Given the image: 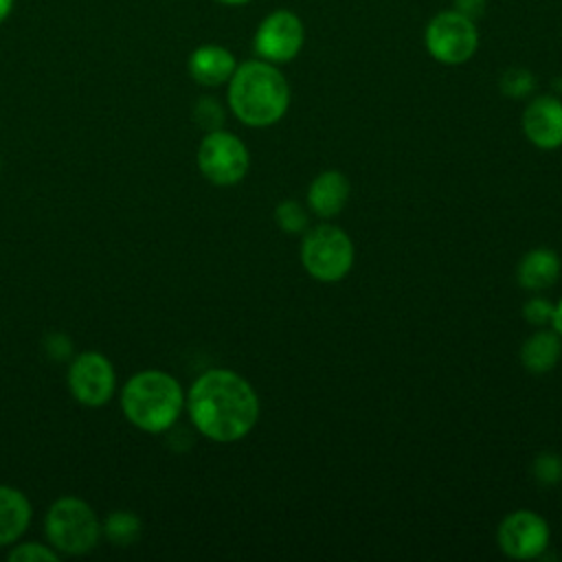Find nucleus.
Wrapping results in <instances>:
<instances>
[{
  "mask_svg": "<svg viewBox=\"0 0 562 562\" xmlns=\"http://www.w3.org/2000/svg\"><path fill=\"white\" fill-rule=\"evenodd\" d=\"M235 68L237 61L233 53L220 44H202L187 59V70L191 79L206 88L226 83L233 77Z\"/></svg>",
  "mask_w": 562,
  "mask_h": 562,
  "instance_id": "obj_12",
  "label": "nucleus"
},
{
  "mask_svg": "<svg viewBox=\"0 0 562 562\" xmlns=\"http://www.w3.org/2000/svg\"><path fill=\"white\" fill-rule=\"evenodd\" d=\"M522 316H525V321H527L529 325L542 327V325L551 323L553 303H551L549 299H544V296H533V299H529V301L525 303Z\"/></svg>",
  "mask_w": 562,
  "mask_h": 562,
  "instance_id": "obj_23",
  "label": "nucleus"
},
{
  "mask_svg": "<svg viewBox=\"0 0 562 562\" xmlns=\"http://www.w3.org/2000/svg\"><path fill=\"white\" fill-rule=\"evenodd\" d=\"M44 527L50 547L66 555L88 553L101 538V525L92 507L72 496H64L48 507Z\"/></svg>",
  "mask_w": 562,
  "mask_h": 562,
  "instance_id": "obj_4",
  "label": "nucleus"
},
{
  "mask_svg": "<svg viewBox=\"0 0 562 562\" xmlns=\"http://www.w3.org/2000/svg\"><path fill=\"white\" fill-rule=\"evenodd\" d=\"M103 531L108 540L116 547H130L140 536V518L132 512H112L105 518Z\"/></svg>",
  "mask_w": 562,
  "mask_h": 562,
  "instance_id": "obj_17",
  "label": "nucleus"
},
{
  "mask_svg": "<svg viewBox=\"0 0 562 562\" xmlns=\"http://www.w3.org/2000/svg\"><path fill=\"white\" fill-rule=\"evenodd\" d=\"M560 268H562L560 266V257L553 250H549V248H533V250H529L520 259L516 277H518V283L525 290L540 292V290L551 288L558 281Z\"/></svg>",
  "mask_w": 562,
  "mask_h": 562,
  "instance_id": "obj_14",
  "label": "nucleus"
},
{
  "mask_svg": "<svg viewBox=\"0 0 562 562\" xmlns=\"http://www.w3.org/2000/svg\"><path fill=\"white\" fill-rule=\"evenodd\" d=\"M349 193L351 187L347 176L338 169H325L316 173L307 187V206L314 211V215L329 220L345 209Z\"/></svg>",
  "mask_w": 562,
  "mask_h": 562,
  "instance_id": "obj_13",
  "label": "nucleus"
},
{
  "mask_svg": "<svg viewBox=\"0 0 562 562\" xmlns=\"http://www.w3.org/2000/svg\"><path fill=\"white\" fill-rule=\"evenodd\" d=\"M501 90L512 99H522L533 90V75L525 68H509L501 77Z\"/></svg>",
  "mask_w": 562,
  "mask_h": 562,
  "instance_id": "obj_21",
  "label": "nucleus"
},
{
  "mask_svg": "<svg viewBox=\"0 0 562 562\" xmlns=\"http://www.w3.org/2000/svg\"><path fill=\"white\" fill-rule=\"evenodd\" d=\"M424 42L437 61L446 66H459L474 55L479 46V33L470 18L452 9L437 13L428 22Z\"/></svg>",
  "mask_w": 562,
  "mask_h": 562,
  "instance_id": "obj_7",
  "label": "nucleus"
},
{
  "mask_svg": "<svg viewBox=\"0 0 562 562\" xmlns=\"http://www.w3.org/2000/svg\"><path fill=\"white\" fill-rule=\"evenodd\" d=\"M31 522L29 498L9 485H0V547L15 542Z\"/></svg>",
  "mask_w": 562,
  "mask_h": 562,
  "instance_id": "obj_15",
  "label": "nucleus"
},
{
  "mask_svg": "<svg viewBox=\"0 0 562 562\" xmlns=\"http://www.w3.org/2000/svg\"><path fill=\"white\" fill-rule=\"evenodd\" d=\"M353 259V241L340 226L318 224L305 231L301 241V263L312 279L336 283L349 274Z\"/></svg>",
  "mask_w": 562,
  "mask_h": 562,
  "instance_id": "obj_5",
  "label": "nucleus"
},
{
  "mask_svg": "<svg viewBox=\"0 0 562 562\" xmlns=\"http://www.w3.org/2000/svg\"><path fill=\"white\" fill-rule=\"evenodd\" d=\"M274 222L283 233H305L310 217L301 202L296 200H283L274 209Z\"/></svg>",
  "mask_w": 562,
  "mask_h": 562,
  "instance_id": "obj_18",
  "label": "nucleus"
},
{
  "mask_svg": "<svg viewBox=\"0 0 562 562\" xmlns=\"http://www.w3.org/2000/svg\"><path fill=\"white\" fill-rule=\"evenodd\" d=\"M551 327L553 331L562 338V299L553 305V316H551Z\"/></svg>",
  "mask_w": 562,
  "mask_h": 562,
  "instance_id": "obj_25",
  "label": "nucleus"
},
{
  "mask_svg": "<svg viewBox=\"0 0 562 562\" xmlns=\"http://www.w3.org/2000/svg\"><path fill=\"white\" fill-rule=\"evenodd\" d=\"M533 479L542 485H553L562 479V459L555 452H540L531 463Z\"/></svg>",
  "mask_w": 562,
  "mask_h": 562,
  "instance_id": "obj_20",
  "label": "nucleus"
},
{
  "mask_svg": "<svg viewBox=\"0 0 562 562\" xmlns=\"http://www.w3.org/2000/svg\"><path fill=\"white\" fill-rule=\"evenodd\" d=\"M9 560L11 562H57L59 553L53 547H46V544L24 542V544L11 549Z\"/></svg>",
  "mask_w": 562,
  "mask_h": 562,
  "instance_id": "obj_22",
  "label": "nucleus"
},
{
  "mask_svg": "<svg viewBox=\"0 0 562 562\" xmlns=\"http://www.w3.org/2000/svg\"><path fill=\"white\" fill-rule=\"evenodd\" d=\"M562 356V338L553 329L531 334L520 347V362L529 373H549Z\"/></svg>",
  "mask_w": 562,
  "mask_h": 562,
  "instance_id": "obj_16",
  "label": "nucleus"
},
{
  "mask_svg": "<svg viewBox=\"0 0 562 562\" xmlns=\"http://www.w3.org/2000/svg\"><path fill=\"white\" fill-rule=\"evenodd\" d=\"M522 132L538 149L562 147V101L553 94H540L522 112Z\"/></svg>",
  "mask_w": 562,
  "mask_h": 562,
  "instance_id": "obj_11",
  "label": "nucleus"
},
{
  "mask_svg": "<svg viewBox=\"0 0 562 562\" xmlns=\"http://www.w3.org/2000/svg\"><path fill=\"white\" fill-rule=\"evenodd\" d=\"M303 24L292 11H274L270 13L255 33V50L261 59L270 64H283L299 55L303 46Z\"/></svg>",
  "mask_w": 562,
  "mask_h": 562,
  "instance_id": "obj_10",
  "label": "nucleus"
},
{
  "mask_svg": "<svg viewBox=\"0 0 562 562\" xmlns=\"http://www.w3.org/2000/svg\"><path fill=\"white\" fill-rule=\"evenodd\" d=\"M454 11L463 13L474 22L485 13V0H454Z\"/></svg>",
  "mask_w": 562,
  "mask_h": 562,
  "instance_id": "obj_24",
  "label": "nucleus"
},
{
  "mask_svg": "<svg viewBox=\"0 0 562 562\" xmlns=\"http://www.w3.org/2000/svg\"><path fill=\"white\" fill-rule=\"evenodd\" d=\"M121 408L136 428L145 432H165L178 422L184 408V393L173 375L149 369L127 380L121 395Z\"/></svg>",
  "mask_w": 562,
  "mask_h": 562,
  "instance_id": "obj_3",
  "label": "nucleus"
},
{
  "mask_svg": "<svg viewBox=\"0 0 562 562\" xmlns=\"http://www.w3.org/2000/svg\"><path fill=\"white\" fill-rule=\"evenodd\" d=\"M13 7H15V0H0V24L7 22V18L13 11Z\"/></svg>",
  "mask_w": 562,
  "mask_h": 562,
  "instance_id": "obj_26",
  "label": "nucleus"
},
{
  "mask_svg": "<svg viewBox=\"0 0 562 562\" xmlns=\"http://www.w3.org/2000/svg\"><path fill=\"white\" fill-rule=\"evenodd\" d=\"M198 167L209 182L217 187H233L248 173L250 154L239 136L220 127L206 132L202 138L198 147Z\"/></svg>",
  "mask_w": 562,
  "mask_h": 562,
  "instance_id": "obj_6",
  "label": "nucleus"
},
{
  "mask_svg": "<svg viewBox=\"0 0 562 562\" xmlns=\"http://www.w3.org/2000/svg\"><path fill=\"white\" fill-rule=\"evenodd\" d=\"M193 119L200 127H204L206 132H213V130H220L222 123H224V110L220 105L217 99L213 97H202L198 99L195 108H193Z\"/></svg>",
  "mask_w": 562,
  "mask_h": 562,
  "instance_id": "obj_19",
  "label": "nucleus"
},
{
  "mask_svg": "<svg viewBox=\"0 0 562 562\" xmlns=\"http://www.w3.org/2000/svg\"><path fill=\"white\" fill-rule=\"evenodd\" d=\"M217 2H222V4H246L250 0H217Z\"/></svg>",
  "mask_w": 562,
  "mask_h": 562,
  "instance_id": "obj_27",
  "label": "nucleus"
},
{
  "mask_svg": "<svg viewBox=\"0 0 562 562\" xmlns=\"http://www.w3.org/2000/svg\"><path fill=\"white\" fill-rule=\"evenodd\" d=\"M228 105L244 125L268 127L288 112L290 86L274 64L248 59L228 79Z\"/></svg>",
  "mask_w": 562,
  "mask_h": 562,
  "instance_id": "obj_2",
  "label": "nucleus"
},
{
  "mask_svg": "<svg viewBox=\"0 0 562 562\" xmlns=\"http://www.w3.org/2000/svg\"><path fill=\"white\" fill-rule=\"evenodd\" d=\"M114 384V367L103 353L83 351L70 362L68 389L79 404L90 408L103 406L112 397Z\"/></svg>",
  "mask_w": 562,
  "mask_h": 562,
  "instance_id": "obj_9",
  "label": "nucleus"
},
{
  "mask_svg": "<svg viewBox=\"0 0 562 562\" xmlns=\"http://www.w3.org/2000/svg\"><path fill=\"white\" fill-rule=\"evenodd\" d=\"M549 540V522L531 509H516L507 514L496 531L498 549L514 560L540 558L547 551Z\"/></svg>",
  "mask_w": 562,
  "mask_h": 562,
  "instance_id": "obj_8",
  "label": "nucleus"
},
{
  "mask_svg": "<svg viewBox=\"0 0 562 562\" xmlns=\"http://www.w3.org/2000/svg\"><path fill=\"white\" fill-rule=\"evenodd\" d=\"M184 404L193 426L217 443L244 439L259 422L257 391L231 369L202 373L189 389Z\"/></svg>",
  "mask_w": 562,
  "mask_h": 562,
  "instance_id": "obj_1",
  "label": "nucleus"
}]
</instances>
